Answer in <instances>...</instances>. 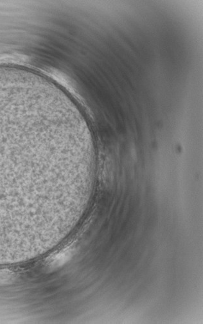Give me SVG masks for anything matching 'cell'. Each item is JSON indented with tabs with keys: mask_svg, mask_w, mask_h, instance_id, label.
<instances>
[{
	"mask_svg": "<svg viewBox=\"0 0 203 324\" xmlns=\"http://www.w3.org/2000/svg\"><path fill=\"white\" fill-rule=\"evenodd\" d=\"M82 183V182H79V183ZM82 183H86V182H82Z\"/></svg>",
	"mask_w": 203,
	"mask_h": 324,
	"instance_id": "7a4b0ae2",
	"label": "cell"
},
{
	"mask_svg": "<svg viewBox=\"0 0 203 324\" xmlns=\"http://www.w3.org/2000/svg\"><path fill=\"white\" fill-rule=\"evenodd\" d=\"M72 248H68L55 254L48 260V266L51 269H55L64 265L71 259L73 255Z\"/></svg>",
	"mask_w": 203,
	"mask_h": 324,
	"instance_id": "6da1fadb",
	"label": "cell"
}]
</instances>
